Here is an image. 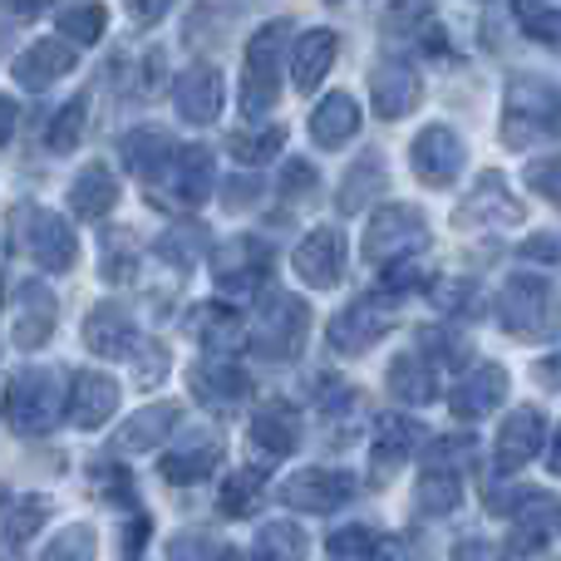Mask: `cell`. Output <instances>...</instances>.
I'll return each instance as SVG.
<instances>
[{
    "label": "cell",
    "mask_w": 561,
    "mask_h": 561,
    "mask_svg": "<svg viewBox=\"0 0 561 561\" xmlns=\"http://www.w3.org/2000/svg\"><path fill=\"white\" fill-rule=\"evenodd\" d=\"M65 409H69V394L55 369H20V375H10L5 419L15 434H45Z\"/></svg>",
    "instance_id": "cell-1"
},
{
    "label": "cell",
    "mask_w": 561,
    "mask_h": 561,
    "mask_svg": "<svg viewBox=\"0 0 561 561\" xmlns=\"http://www.w3.org/2000/svg\"><path fill=\"white\" fill-rule=\"evenodd\" d=\"M428 247V227H424V213L409 203H389L369 217L365 227V242H359V256L369 266H385V262H404V256L424 252Z\"/></svg>",
    "instance_id": "cell-2"
},
{
    "label": "cell",
    "mask_w": 561,
    "mask_h": 561,
    "mask_svg": "<svg viewBox=\"0 0 561 561\" xmlns=\"http://www.w3.org/2000/svg\"><path fill=\"white\" fill-rule=\"evenodd\" d=\"M286 20L276 25H262L252 39H247V75H242V108L252 118H262L266 108H276V75H280V55H286Z\"/></svg>",
    "instance_id": "cell-3"
},
{
    "label": "cell",
    "mask_w": 561,
    "mask_h": 561,
    "mask_svg": "<svg viewBox=\"0 0 561 561\" xmlns=\"http://www.w3.org/2000/svg\"><path fill=\"white\" fill-rule=\"evenodd\" d=\"M503 325L517 340H547L557 325V300L542 276H513L503 290Z\"/></svg>",
    "instance_id": "cell-4"
},
{
    "label": "cell",
    "mask_w": 561,
    "mask_h": 561,
    "mask_svg": "<svg viewBox=\"0 0 561 561\" xmlns=\"http://www.w3.org/2000/svg\"><path fill=\"white\" fill-rule=\"evenodd\" d=\"M306 330H310V310L306 300L296 296H272L262 306L252 325V345L262 359H296L300 345H306Z\"/></svg>",
    "instance_id": "cell-5"
},
{
    "label": "cell",
    "mask_w": 561,
    "mask_h": 561,
    "mask_svg": "<svg viewBox=\"0 0 561 561\" xmlns=\"http://www.w3.org/2000/svg\"><path fill=\"white\" fill-rule=\"evenodd\" d=\"M561 118V94L547 79L537 75H523L513 79V89H507V144H527V138L547 134Z\"/></svg>",
    "instance_id": "cell-6"
},
{
    "label": "cell",
    "mask_w": 561,
    "mask_h": 561,
    "mask_svg": "<svg viewBox=\"0 0 561 561\" xmlns=\"http://www.w3.org/2000/svg\"><path fill=\"white\" fill-rule=\"evenodd\" d=\"M389 325H394V300L365 296L330 320V345H335L340 355H365L369 345H379V340L389 335Z\"/></svg>",
    "instance_id": "cell-7"
},
{
    "label": "cell",
    "mask_w": 561,
    "mask_h": 561,
    "mask_svg": "<svg viewBox=\"0 0 561 561\" xmlns=\"http://www.w3.org/2000/svg\"><path fill=\"white\" fill-rule=\"evenodd\" d=\"M55 290L39 280H20L15 286V310H10V345L15 350H39L55 335Z\"/></svg>",
    "instance_id": "cell-8"
},
{
    "label": "cell",
    "mask_w": 561,
    "mask_h": 561,
    "mask_svg": "<svg viewBox=\"0 0 561 561\" xmlns=\"http://www.w3.org/2000/svg\"><path fill=\"white\" fill-rule=\"evenodd\" d=\"M213 463H222V434L213 424H197V428H183L178 444L163 454V478L168 483H197V478L213 473Z\"/></svg>",
    "instance_id": "cell-9"
},
{
    "label": "cell",
    "mask_w": 561,
    "mask_h": 561,
    "mask_svg": "<svg viewBox=\"0 0 561 561\" xmlns=\"http://www.w3.org/2000/svg\"><path fill=\"white\" fill-rule=\"evenodd\" d=\"M350 493H355V478L340 468H300L296 478L280 483V503L300 507V513H330V507L350 503Z\"/></svg>",
    "instance_id": "cell-10"
},
{
    "label": "cell",
    "mask_w": 561,
    "mask_h": 561,
    "mask_svg": "<svg viewBox=\"0 0 561 561\" xmlns=\"http://www.w3.org/2000/svg\"><path fill=\"white\" fill-rule=\"evenodd\" d=\"M409 158H414V173L434 187H448L463 173V144H458V134L448 124H428L424 134L414 138Z\"/></svg>",
    "instance_id": "cell-11"
},
{
    "label": "cell",
    "mask_w": 561,
    "mask_h": 561,
    "mask_svg": "<svg viewBox=\"0 0 561 561\" xmlns=\"http://www.w3.org/2000/svg\"><path fill=\"white\" fill-rule=\"evenodd\" d=\"M296 276L316 290L340 286V276H345V237H340L335 227H316V232L296 247Z\"/></svg>",
    "instance_id": "cell-12"
},
{
    "label": "cell",
    "mask_w": 561,
    "mask_h": 561,
    "mask_svg": "<svg viewBox=\"0 0 561 561\" xmlns=\"http://www.w3.org/2000/svg\"><path fill=\"white\" fill-rule=\"evenodd\" d=\"M84 345L94 350V355H104V359L134 355V350H138V325H134V316H128V306H114V300H104V306L89 310Z\"/></svg>",
    "instance_id": "cell-13"
},
{
    "label": "cell",
    "mask_w": 561,
    "mask_h": 561,
    "mask_svg": "<svg viewBox=\"0 0 561 561\" xmlns=\"http://www.w3.org/2000/svg\"><path fill=\"white\" fill-rule=\"evenodd\" d=\"M118 409V385L99 369H84V375L69 379V419L75 428H104Z\"/></svg>",
    "instance_id": "cell-14"
},
{
    "label": "cell",
    "mask_w": 561,
    "mask_h": 561,
    "mask_svg": "<svg viewBox=\"0 0 561 561\" xmlns=\"http://www.w3.org/2000/svg\"><path fill=\"white\" fill-rule=\"evenodd\" d=\"M173 104L187 124H213L222 114V75L213 65H193L178 75L173 84Z\"/></svg>",
    "instance_id": "cell-15"
},
{
    "label": "cell",
    "mask_w": 561,
    "mask_h": 561,
    "mask_svg": "<svg viewBox=\"0 0 561 561\" xmlns=\"http://www.w3.org/2000/svg\"><path fill=\"white\" fill-rule=\"evenodd\" d=\"M118 158H124L128 173L148 178V183H163V173L173 168L178 148L163 128H128V134L118 138Z\"/></svg>",
    "instance_id": "cell-16"
},
{
    "label": "cell",
    "mask_w": 561,
    "mask_h": 561,
    "mask_svg": "<svg viewBox=\"0 0 561 561\" xmlns=\"http://www.w3.org/2000/svg\"><path fill=\"white\" fill-rule=\"evenodd\" d=\"M163 187H168V203L178 207H197L207 193H213V153L207 148H178L173 168L163 173Z\"/></svg>",
    "instance_id": "cell-17"
},
{
    "label": "cell",
    "mask_w": 561,
    "mask_h": 561,
    "mask_svg": "<svg viewBox=\"0 0 561 561\" xmlns=\"http://www.w3.org/2000/svg\"><path fill=\"white\" fill-rule=\"evenodd\" d=\"M30 252L45 272H69L79 256V237L75 227H65V217L55 213H30Z\"/></svg>",
    "instance_id": "cell-18"
},
{
    "label": "cell",
    "mask_w": 561,
    "mask_h": 561,
    "mask_svg": "<svg viewBox=\"0 0 561 561\" xmlns=\"http://www.w3.org/2000/svg\"><path fill=\"white\" fill-rule=\"evenodd\" d=\"M193 394L203 399L207 409H232L247 399V375L237 369V359L227 355H213L193 369Z\"/></svg>",
    "instance_id": "cell-19"
},
{
    "label": "cell",
    "mask_w": 561,
    "mask_h": 561,
    "mask_svg": "<svg viewBox=\"0 0 561 561\" xmlns=\"http://www.w3.org/2000/svg\"><path fill=\"white\" fill-rule=\"evenodd\" d=\"M503 399H507V375L497 365H478L473 375H463V385L448 394V409H454L458 419H483V414H493Z\"/></svg>",
    "instance_id": "cell-20"
},
{
    "label": "cell",
    "mask_w": 561,
    "mask_h": 561,
    "mask_svg": "<svg viewBox=\"0 0 561 561\" xmlns=\"http://www.w3.org/2000/svg\"><path fill=\"white\" fill-rule=\"evenodd\" d=\"M252 444L262 448V454H272V458H290V454H296V444H300V419H296V409H290L286 399H266V404L256 409V419H252Z\"/></svg>",
    "instance_id": "cell-21"
},
{
    "label": "cell",
    "mask_w": 561,
    "mask_h": 561,
    "mask_svg": "<svg viewBox=\"0 0 561 561\" xmlns=\"http://www.w3.org/2000/svg\"><path fill=\"white\" fill-rule=\"evenodd\" d=\"M75 69V45L69 39H39L15 59V79L25 89H49L55 79H65Z\"/></svg>",
    "instance_id": "cell-22"
},
{
    "label": "cell",
    "mask_w": 561,
    "mask_h": 561,
    "mask_svg": "<svg viewBox=\"0 0 561 561\" xmlns=\"http://www.w3.org/2000/svg\"><path fill=\"white\" fill-rule=\"evenodd\" d=\"M369 94H375V108L385 118H404L409 108H419L424 84H419V75L409 65H379L369 75Z\"/></svg>",
    "instance_id": "cell-23"
},
{
    "label": "cell",
    "mask_w": 561,
    "mask_h": 561,
    "mask_svg": "<svg viewBox=\"0 0 561 561\" xmlns=\"http://www.w3.org/2000/svg\"><path fill=\"white\" fill-rule=\"evenodd\" d=\"M118 203V178L108 173V163H89L84 173L75 178V187H69V207H75L79 222H99V217H108Z\"/></svg>",
    "instance_id": "cell-24"
},
{
    "label": "cell",
    "mask_w": 561,
    "mask_h": 561,
    "mask_svg": "<svg viewBox=\"0 0 561 561\" xmlns=\"http://www.w3.org/2000/svg\"><path fill=\"white\" fill-rule=\"evenodd\" d=\"M542 438H547L542 414H537L533 404L513 409V414H507V424H503V434H497V463H503V468H523L527 458L542 448Z\"/></svg>",
    "instance_id": "cell-25"
},
{
    "label": "cell",
    "mask_w": 561,
    "mask_h": 561,
    "mask_svg": "<svg viewBox=\"0 0 561 561\" xmlns=\"http://www.w3.org/2000/svg\"><path fill=\"white\" fill-rule=\"evenodd\" d=\"M458 222L513 227V222H523V203H513V193L503 187V178H497V173H483V183L473 187V197L458 207Z\"/></svg>",
    "instance_id": "cell-26"
},
{
    "label": "cell",
    "mask_w": 561,
    "mask_h": 561,
    "mask_svg": "<svg viewBox=\"0 0 561 561\" xmlns=\"http://www.w3.org/2000/svg\"><path fill=\"white\" fill-rule=\"evenodd\" d=\"M173 424H178V404H168V399L163 404H148L128 424H118L114 448L118 454H148V448H158V438L173 434Z\"/></svg>",
    "instance_id": "cell-27"
},
{
    "label": "cell",
    "mask_w": 561,
    "mask_h": 561,
    "mask_svg": "<svg viewBox=\"0 0 561 561\" xmlns=\"http://www.w3.org/2000/svg\"><path fill=\"white\" fill-rule=\"evenodd\" d=\"M359 134V104L350 94H325L316 104V114H310V138H316L320 148H340L350 144V138Z\"/></svg>",
    "instance_id": "cell-28"
},
{
    "label": "cell",
    "mask_w": 561,
    "mask_h": 561,
    "mask_svg": "<svg viewBox=\"0 0 561 561\" xmlns=\"http://www.w3.org/2000/svg\"><path fill=\"white\" fill-rule=\"evenodd\" d=\"M389 389H394V399H404V404H428L438 389V369L428 355H419V350H404V355H394V365H389Z\"/></svg>",
    "instance_id": "cell-29"
},
{
    "label": "cell",
    "mask_w": 561,
    "mask_h": 561,
    "mask_svg": "<svg viewBox=\"0 0 561 561\" xmlns=\"http://www.w3.org/2000/svg\"><path fill=\"white\" fill-rule=\"evenodd\" d=\"M335 49H340L335 30H310V35H300L296 59H290L300 94H316V84L330 75V65H335Z\"/></svg>",
    "instance_id": "cell-30"
},
{
    "label": "cell",
    "mask_w": 561,
    "mask_h": 561,
    "mask_svg": "<svg viewBox=\"0 0 561 561\" xmlns=\"http://www.w3.org/2000/svg\"><path fill=\"white\" fill-rule=\"evenodd\" d=\"M379 187H385V158L379 153H359L355 168L345 173V183H340V213H359V207H369L379 197Z\"/></svg>",
    "instance_id": "cell-31"
},
{
    "label": "cell",
    "mask_w": 561,
    "mask_h": 561,
    "mask_svg": "<svg viewBox=\"0 0 561 561\" xmlns=\"http://www.w3.org/2000/svg\"><path fill=\"white\" fill-rule=\"evenodd\" d=\"M419 438H424V428H419L414 419H385L375 434V473L385 478L389 468H399L419 448Z\"/></svg>",
    "instance_id": "cell-32"
},
{
    "label": "cell",
    "mask_w": 561,
    "mask_h": 561,
    "mask_svg": "<svg viewBox=\"0 0 561 561\" xmlns=\"http://www.w3.org/2000/svg\"><path fill=\"white\" fill-rule=\"evenodd\" d=\"M193 330L203 335V345L213 355H227V350L242 345V320H237L232 306H203L193 310Z\"/></svg>",
    "instance_id": "cell-33"
},
{
    "label": "cell",
    "mask_w": 561,
    "mask_h": 561,
    "mask_svg": "<svg viewBox=\"0 0 561 561\" xmlns=\"http://www.w3.org/2000/svg\"><path fill=\"white\" fill-rule=\"evenodd\" d=\"M419 513L424 517H448L458 503H463V483H458V473H448V468H428L424 478H419Z\"/></svg>",
    "instance_id": "cell-34"
},
{
    "label": "cell",
    "mask_w": 561,
    "mask_h": 561,
    "mask_svg": "<svg viewBox=\"0 0 561 561\" xmlns=\"http://www.w3.org/2000/svg\"><path fill=\"white\" fill-rule=\"evenodd\" d=\"M552 533V503L537 493H527L523 507H513V547L517 552H537Z\"/></svg>",
    "instance_id": "cell-35"
},
{
    "label": "cell",
    "mask_w": 561,
    "mask_h": 561,
    "mask_svg": "<svg viewBox=\"0 0 561 561\" xmlns=\"http://www.w3.org/2000/svg\"><path fill=\"white\" fill-rule=\"evenodd\" d=\"M306 557H310V537L296 523H266L252 552V561H306Z\"/></svg>",
    "instance_id": "cell-36"
},
{
    "label": "cell",
    "mask_w": 561,
    "mask_h": 561,
    "mask_svg": "<svg viewBox=\"0 0 561 561\" xmlns=\"http://www.w3.org/2000/svg\"><path fill=\"white\" fill-rule=\"evenodd\" d=\"M108 25V10L99 5V0H84V5H69L65 15H59V39H69V45H94L99 35H104Z\"/></svg>",
    "instance_id": "cell-37"
},
{
    "label": "cell",
    "mask_w": 561,
    "mask_h": 561,
    "mask_svg": "<svg viewBox=\"0 0 561 561\" xmlns=\"http://www.w3.org/2000/svg\"><path fill=\"white\" fill-rule=\"evenodd\" d=\"M45 517H49L45 497H20V503L5 513V542H10V552H20V547H25L30 537L39 533V523H45Z\"/></svg>",
    "instance_id": "cell-38"
},
{
    "label": "cell",
    "mask_w": 561,
    "mask_h": 561,
    "mask_svg": "<svg viewBox=\"0 0 561 561\" xmlns=\"http://www.w3.org/2000/svg\"><path fill=\"white\" fill-rule=\"evenodd\" d=\"M513 15L533 39H547V45L561 39V10H552L547 0H513Z\"/></svg>",
    "instance_id": "cell-39"
},
{
    "label": "cell",
    "mask_w": 561,
    "mask_h": 561,
    "mask_svg": "<svg viewBox=\"0 0 561 561\" xmlns=\"http://www.w3.org/2000/svg\"><path fill=\"white\" fill-rule=\"evenodd\" d=\"M266 483V468H242V473L232 478V483L222 488V513L227 517H247L256 507V493H262Z\"/></svg>",
    "instance_id": "cell-40"
},
{
    "label": "cell",
    "mask_w": 561,
    "mask_h": 561,
    "mask_svg": "<svg viewBox=\"0 0 561 561\" xmlns=\"http://www.w3.org/2000/svg\"><path fill=\"white\" fill-rule=\"evenodd\" d=\"M94 552H99L94 527H65V533L39 552V561H94Z\"/></svg>",
    "instance_id": "cell-41"
},
{
    "label": "cell",
    "mask_w": 561,
    "mask_h": 561,
    "mask_svg": "<svg viewBox=\"0 0 561 561\" xmlns=\"http://www.w3.org/2000/svg\"><path fill=\"white\" fill-rule=\"evenodd\" d=\"M203 247H207V232H203V227L183 222V227H173V232L158 242V252H163L173 266H193L197 256H203Z\"/></svg>",
    "instance_id": "cell-42"
},
{
    "label": "cell",
    "mask_w": 561,
    "mask_h": 561,
    "mask_svg": "<svg viewBox=\"0 0 561 561\" xmlns=\"http://www.w3.org/2000/svg\"><path fill=\"white\" fill-rule=\"evenodd\" d=\"M168 561H232V552L207 533H178L168 542Z\"/></svg>",
    "instance_id": "cell-43"
},
{
    "label": "cell",
    "mask_w": 561,
    "mask_h": 561,
    "mask_svg": "<svg viewBox=\"0 0 561 561\" xmlns=\"http://www.w3.org/2000/svg\"><path fill=\"white\" fill-rule=\"evenodd\" d=\"M84 118H89V104L84 99H69V104L59 108V118L49 124V148H55V153H69V148L79 144V134H84Z\"/></svg>",
    "instance_id": "cell-44"
},
{
    "label": "cell",
    "mask_w": 561,
    "mask_h": 561,
    "mask_svg": "<svg viewBox=\"0 0 561 561\" xmlns=\"http://www.w3.org/2000/svg\"><path fill=\"white\" fill-rule=\"evenodd\" d=\"M280 144H286V128L280 124L262 128V134H232V153L242 158V163H266V158H276Z\"/></svg>",
    "instance_id": "cell-45"
},
{
    "label": "cell",
    "mask_w": 561,
    "mask_h": 561,
    "mask_svg": "<svg viewBox=\"0 0 561 561\" xmlns=\"http://www.w3.org/2000/svg\"><path fill=\"white\" fill-rule=\"evenodd\" d=\"M369 552H379V542H375V527H365V523L340 527V533L330 537V557L335 561H365Z\"/></svg>",
    "instance_id": "cell-46"
},
{
    "label": "cell",
    "mask_w": 561,
    "mask_h": 561,
    "mask_svg": "<svg viewBox=\"0 0 561 561\" xmlns=\"http://www.w3.org/2000/svg\"><path fill=\"white\" fill-rule=\"evenodd\" d=\"M134 247H138L134 232H108V242H104V276L108 280L134 276Z\"/></svg>",
    "instance_id": "cell-47"
},
{
    "label": "cell",
    "mask_w": 561,
    "mask_h": 561,
    "mask_svg": "<svg viewBox=\"0 0 561 561\" xmlns=\"http://www.w3.org/2000/svg\"><path fill=\"white\" fill-rule=\"evenodd\" d=\"M463 463H473V438H438V444L428 448V468H448V473H458Z\"/></svg>",
    "instance_id": "cell-48"
},
{
    "label": "cell",
    "mask_w": 561,
    "mask_h": 561,
    "mask_svg": "<svg viewBox=\"0 0 561 561\" xmlns=\"http://www.w3.org/2000/svg\"><path fill=\"white\" fill-rule=\"evenodd\" d=\"M163 375H168V350H158V345L134 350V379L138 385H158Z\"/></svg>",
    "instance_id": "cell-49"
},
{
    "label": "cell",
    "mask_w": 561,
    "mask_h": 561,
    "mask_svg": "<svg viewBox=\"0 0 561 561\" xmlns=\"http://www.w3.org/2000/svg\"><path fill=\"white\" fill-rule=\"evenodd\" d=\"M527 183L561 207V158H542V163H533V168H527Z\"/></svg>",
    "instance_id": "cell-50"
},
{
    "label": "cell",
    "mask_w": 561,
    "mask_h": 561,
    "mask_svg": "<svg viewBox=\"0 0 561 561\" xmlns=\"http://www.w3.org/2000/svg\"><path fill=\"white\" fill-rule=\"evenodd\" d=\"M262 193H266V187L256 183V178H242V183L232 178V183H227V193H222V203L232 207V213H242V207H256V203H262Z\"/></svg>",
    "instance_id": "cell-51"
},
{
    "label": "cell",
    "mask_w": 561,
    "mask_h": 561,
    "mask_svg": "<svg viewBox=\"0 0 561 561\" xmlns=\"http://www.w3.org/2000/svg\"><path fill=\"white\" fill-rule=\"evenodd\" d=\"M527 262H561V232H542V237H527L523 242Z\"/></svg>",
    "instance_id": "cell-52"
},
{
    "label": "cell",
    "mask_w": 561,
    "mask_h": 561,
    "mask_svg": "<svg viewBox=\"0 0 561 561\" xmlns=\"http://www.w3.org/2000/svg\"><path fill=\"white\" fill-rule=\"evenodd\" d=\"M454 561H503L493 542H483V537H463V542L454 547Z\"/></svg>",
    "instance_id": "cell-53"
},
{
    "label": "cell",
    "mask_w": 561,
    "mask_h": 561,
    "mask_svg": "<svg viewBox=\"0 0 561 561\" xmlns=\"http://www.w3.org/2000/svg\"><path fill=\"white\" fill-rule=\"evenodd\" d=\"M280 187H286L290 197H300L306 187H316V173H310V163H300V158H296V163H286V173H280Z\"/></svg>",
    "instance_id": "cell-54"
},
{
    "label": "cell",
    "mask_w": 561,
    "mask_h": 561,
    "mask_svg": "<svg viewBox=\"0 0 561 561\" xmlns=\"http://www.w3.org/2000/svg\"><path fill=\"white\" fill-rule=\"evenodd\" d=\"M424 10H428V0H399V5L385 15V25H389V30H404V25H414Z\"/></svg>",
    "instance_id": "cell-55"
},
{
    "label": "cell",
    "mask_w": 561,
    "mask_h": 561,
    "mask_svg": "<svg viewBox=\"0 0 561 561\" xmlns=\"http://www.w3.org/2000/svg\"><path fill=\"white\" fill-rule=\"evenodd\" d=\"M94 483L104 488V497H114V503H118V493L134 497V493H128V478H124V473H114L108 463H99V468H94Z\"/></svg>",
    "instance_id": "cell-56"
},
{
    "label": "cell",
    "mask_w": 561,
    "mask_h": 561,
    "mask_svg": "<svg viewBox=\"0 0 561 561\" xmlns=\"http://www.w3.org/2000/svg\"><path fill=\"white\" fill-rule=\"evenodd\" d=\"M173 10V0H134V15L144 20V25H153L158 15H168Z\"/></svg>",
    "instance_id": "cell-57"
},
{
    "label": "cell",
    "mask_w": 561,
    "mask_h": 561,
    "mask_svg": "<svg viewBox=\"0 0 561 561\" xmlns=\"http://www.w3.org/2000/svg\"><path fill=\"white\" fill-rule=\"evenodd\" d=\"M144 537H148V523H144V517H138V523L134 527H128V557H138V552H144Z\"/></svg>",
    "instance_id": "cell-58"
},
{
    "label": "cell",
    "mask_w": 561,
    "mask_h": 561,
    "mask_svg": "<svg viewBox=\"0 0 561 561\" xmlns=\"http://www.w3.org/2000/svg\"><path fill=\"white\" fill-rule=\"evenodd\" d=\"M537 375L552 379V385H561V355L557 359H542V365H537Z\"/></svg>",
    "instance_id": "cell-59"
},
{
    "label": "cell",
    "mask_w": 561,
    "mask_h": 561,
    "mask_svg": "<svg viewBox=\"0 0 561 561\" xmlns=\"http://www.w3.org/2000/svg\"><path fill=\"white\" fill-rule=\"evenodd\" d=\"M39 5H49V0H10V10H15V15H35Z\"/></svg>",
    "instance_id": "cell-60"
},
{
    "label": "cell",
    "mask_w": 561,
    "mask_h": 561,
    "mask_svg": "<svg viewBox=\"0 0 561 561\" xmlns=\"http://www.w3.org/2000/svg\"><path fill=\"white\" fill-rule=\"evenodd\" d=\"M547 468H552V473H561V428H557V444H552V463H547Z\"/></svg>",
    "instance_id": "cell-61"
}]
</instances>
